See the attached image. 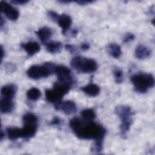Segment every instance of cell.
Here are the masks:
<instances>
[{"label": "cell", "mask_w": 155, "mask_h": 155, "mask_svg": "<svg viewBox=\"0 0 155 155\" xmlns=\"http://www.w3.org/2000/svg\"><path fill=\"white\" fill-rule=\"evenodd\" d=\"M69 125L74 134L81 139L104 140L106 134L105 128L93 120H85L79 117H73Z\"/></svg>", "instance_id": "cell-1"}, {"label": "cell", "mask_w": 155, "mask_h": 155, "mask_svg": "<svg viewBox=\"0 0 155 155\" xmlns=\"http://www.w3.org/2000/svg\"><path fill=\"white\" fill-rule=\"evenodd\" d=\"M115 112L121 122L120 125V136L125 138L133 122L134 112L131 108L127 105L117 106L115 108Z\"/></svg>", "instance_id": "cell-2"}, {"label": "cell", "mask_w": 155, "mask_h": 155, "mask_svg": "<svg viewBox=\"0 0 155 155\" xmlns=\"http://www.w3.org/2000/svg\"><path fill=\"white\" fill-rule=\"evenodd\" d=\"M131 82L136 91L145 93L154 85V78L151 73H137L133 74L130 78Z\"/></svg>", "instance_id": "cell-3"}, {"label": "cell", "mask_w": 155, "mask_h": 155, "mask_svg": "<svg viewBox=\"0 0 155 155\" xmlns=\"http://www.w3.org/2000/svg\"><path fill=\"white\" fill-rule=\"evenodd\" d=\"M72 85L58 81L53 85L51 89H46L45 95L47 101L54 104L61 101L62 97L70 91Z\"/></svg>", "instance_id": "cell-4"}, {"label": "cell", "mask_w": 155, "mask_h": 155, "mask_svg": "<svg viewBox=\"0 0 155 155\" xmlns=\"http://www.w3.org/2000/svg\"><path fill=\"white\" fill-rule=\"evenodd\" d=\"M56 66V64L50 62H44L41 65H33L28 68L27 74L29 78L34 80L47 78L54 73Z\"/></svg>", "instance_id": "cell-5"}, {"label": "cell", "mask_w": 155, "mask_h": 155, "mask_svg": "<svg viewBox=\"0 0 155 155\" xmlns=\"http://www.w3.org/2000/svg\"><path fill=\"white\" fill-rule=\"evenodd\" d=\"M71 67L79 73H91L97 68V64L93 59L75 56L70 61Z\"/></svg>", "instance_id": "cell-6"}, {"label": "cell", "mask_w": 155, "mask_h": 155, "mask_svg": "<svg viewBox=\"0 0 155 155\" xmlns=\"http://www.w3.org/2000/svg\"><path fill=\"white\" fill-rule=\"evenodd\" d=\"M54 74L57 76L59 81L67 82L72 85L75 83L74 78L72 75L70 69L64 65H56Z\"/></svg>", "instance_id": "cell-7"}, {"label": "cell", "mask_w": 155, "mask_h": 155, "mask_svg": "<svg viewBox=\"0 0 155 155\" xmlns=\"http://www.w3.org/2000/svg\"><path fill=\"white\" fill-rule=\"evenodd\" d=\"M0 8L1 12L4 13L8 19L15 21L18 19L19 16V11L9 3L1 1L0 2Z\"/></svg>", "instance_id": "cell-8"}, {"label": "cell", "mask_w": 155, "mask_h": 155, "mask_svg": "<svg viewBox=\"0 0 155 155\" xmlns=\"http://www.w3.org/2000/svg\"><path fill=\"white\" fill-rule=\"evenodd\" d=\"M54 108L57 110L62 111L67 115L73 114L77 111V107L74 102L69 100L64 101H61L55 104Z\"/></svg>", "instance_id": "cell-9"}, {"label": "cell", "mask_w": 155, "mask_h": 155, "mask_svg": "<svg viewBox=\"0 0 155 155\" xmlns=\"http://www.w3.org/2000/svg\"><path fill=\"white\" fill-rule=\"evenodd\" d=\"M56 22L58 24L59 26L62 28V33L64 35H65L67 31L70 28L71 25V18L67 14L58 15Z\"/></svg>", "instance_id": "cell-10"}, {"label": "cell", "mask_w": 155, "mask_h": 155, "mask_svg": "<svg viewBox=\"0 0 155 155\" xmlns=\"http://www.w3.org/2000/svg\"><path fill=\"white\" fill-rule=\"evenodd\" d=\"M22 48L25 50L29 56H32L39 51L41 47L39 44L35 41H30L22 43L21 45Z\"/></svg>", "instance_id": "cell-11"}, {"label": "cell", "mask_w": 155, "mask_h": 155, "mask_svg": "<svg viewBox=\"0 0 155 155\" xmlns=\"http://www.w3.org/2000/svg\"><path fill=\"white\" fill-rule=\"evenodd\" d=\"M151 50L142 44L138 45L134 50L135 57L139 60H143L149 58L151 56Z\"/></svg>", "instance_id": "cell-12"}, {"label": "cell", "mask_w": 155, "mask_h": 155, "mask_svg": "<svg viewBox=\"0 0 155 155\" xmlns=\"http://www.w3.org/2000/svg\"><path fill=\"white\" fill-rule=\"evenodd\" d=\"M15 107L13 99L1 97L0 101V108L2 113L7 114L11 113Z\"/></svg>", "instance_id": "cell-13"}, {"label": "cell", "mask_w": 155, "mask_h": 155, "mask_svg": "<svg viewBox=\"0 0 155 155\" xmlns=\"http://www.w3.org/2000/svg\"><path fill=\"white\" fill-rule=\"evenodd\" d=\"M81 90L85 94L90 97L97 96L101 91L100 87L97 85L93 83H90L82 87Z\"/></svg>", "instance_id": "cell-14"}, {"label": "cell", "mask_w": 155, "mask_h": 155, "mask_svg": "<svg viewBox=\"0 0 155 155\" xmlns=\"http://www.w3.org/2000/svg\"><path fill=\"white\" fill-rule=\"evenodd\" d=\"M36 34L37 35L41 41L45 44L51 38L52 36V31L49 27H43L39 28L38 31H36Z\"/></svg>", "instance_id": "cell-15"}, {"label": "cell", "mask_w": 155, "mask_h": 155, "mask_svg": "<svg viewBox=\"0 0 155 155\" xmlns=\"http://www.w3.org/2000/svg\"><path fill=\"white\" fill-rule=\"evenodd\" d=\"M17 91V87L14 84H8L3 86L1 90L2 97L13 99Z\"/></svg>", "instance_id": "cell-16"}, {"label": "cell", "mask_w": 155, "mask_h": 155, "mask_svg": "<svg viewBox=\"0 0 155 155\" xmlns=\"http://www.w3.org/2000/svg\"><path fill=\"white\" fill-rule=\"evenodd\" d=\"M8 138L12 140H15L19 138H22V129L18 127H8L6 130Z\"/></svg>", "instance_id": "cell-17"}, {"label": "cell", "mask_w": 155, "mask_h": 155, "mask_svg": "<svg viewBox=\"0 0 155 155\" xmlns=\"http://www.w3.org/2000/svg\"><path fill=\"white\" fill-rule=\"evenodd\" d=\"M107 51L109 54L115 59H118L122 54L120 47L116 43H110L107 46Z\"/></svg>", "instance_id": "cell-18"}, {"label": "cell", "mask_w": 155, "mask_h": 155, "mask_svg": "<svg viewBox=\"0 0 155 155\" xmlns=\"http://www.w3.org/2000/svg\"><path fill=\"white\" fill-rule=\"evenodd\" d=\"M62 47V43L59 41H50L45 44L46 50L50 53H56L59 52Z\"/></svg>", "instance_id": "cell-19"}, {"label": "cell", "mask_w": 155, "mask_h": 155, "mask_svg": "<svg viewBox=\"0 0 155 155\" xmlns=\"http://www.w3.org/2000/svg\"><path fill=\"white\" fill-rule=\"evenodd\" d=\"M26 95L27 98L30 101H36L38 100L41 96V92L38 88L36 87H32L27 91Z\"/></svg>", "instance_id": "cell-20"}, {"label": "cell", "mask_w": 155, "mask_h": 155, "mask_svg": "<svg viewBox=\"0 0 155 155\" xmlns=\"http://www.w3.org/2000/svg\"><path fill=\"white\" fill-rule=\"evenodd\" d=\"M81 116L85 120H93L96 117V112L93 108H86L81 111Z\"/></svg>", "instance_id": "cell-21"}, {"label": "cell", "mask_w": 155, "mask_h": 155, "mask_svg": "<svg viewBox=\"0 0 155 155\" xmlns=\"http://www.w3.org/2000/svg\"><path fill=\"white\" fill-rule=\"evenodd\" d=\"M22 122L23 124H38V119L34 113H27L22 117Z\"/></svg>", "instance_id": "cell-22"}, {"label": "cell", "mask_w": 155, "mask_h": 155, "mask_svg": "<svg viewBox=\"0 0 155 155\" xmlns=\"http://www.w3.org/2000/svg\"><path fill=\"white\" fill-rule=\"evenodd\" d=\"M114 81L116 84H121L124 81L123 71L118 67L114 68L113 70Z\"/></svg>", "instance_id": "cell-23"}, {"label": "cell", "mask_w": 155, "mask_h": 155, "mask_svg": "<svg viewBox=\"0 0 155 155\" xmlns=\"http://www.w3.org/2000/svg\"><path fill=\"white\" fill-rule=\"evenodd\" d=\"M91 151L96 153H99L103 150V140H94V143L91 147Z\"/></svg>", "instance_id": "cell-24"}, {"label": "cell", "mask_w": 155, "mask_h": 155, "mask_svg": "<svg viewBox=\"0 0 155 155\" xmlns=\"http://www.w3.org/2000/svg\"><path fill=\"white\" fill-rule=\"evenodd\" d=\"M134 34L131 33H127L125 35V36L123 38V42L124 43H128L130 42L134 39Z\"/></svg>", "instance_id": "cell-25"}, {"label": "cell", "mask_w": 155, "mask_h": 155, "mask_svg": "<svg viewBox=\"0 0 155 155\" xmlns=\"http://www.w3.org/2000/svg\"><path fill=\"white\" fill-rule=\"evenodd\" d=\"M62 122V120L58 117H54L50 122V125L52 126H59Z\"/></svg>", "instance_id": "cell-26"}, {"label": "cell", "mask_w": 155, "mask_h": 155, "mask_svg": "<svg viewBox=\"0 0 155 155\" xmlns=\"http://www.w3.org/2000/svg\"><path fill=\"white\" fill-rule=\"evenodd\" d=\"M58 15L56 12L53 11V10H49L48 11V16H49V18L53 21H56L57 19V18L58 16Z\"/></svg>", "instance_id": "cell-27"}, {"label": "cell", "mask_w": 155, "mask_h": 155, "mask_svg": "<svg viewBox=\"0 0 155 155\" xmlns=\"http://www.w3.org/2000/svg\"><path fill=\"white\" fill-rule=\"evenodd\" d=\"M5 68L8 72H13L16 70L15 65L12 64V63H7L5 65Z\"/></svg>", "instance_id": "cell-28"}, {"label": "cell", "mask_w": 155, "mask_h": 155, "mask_svg": "<svg viewBox=\"0 0 155 155\" xmlns=\"http://www.w3.org/2000/svg\"><path fill=\"white\" fill-rule=\"evenodd\" d=\"M65 49L71 53H74L76 51V48L71 44H66L65 45Z\"/></svg>", "instance_id": "cell-29"}, {"label": "cell", "mask_w": 155, "mask_h": 155, "mask_svg": "<svg viewBox=\"0 0 155 155\" xmlns=\"http://www.w3.org/2000/svg\"><path fill=\"white\" fill-rule=\"evenodd\" d=\"M74 2H75L76 4H78L79 5H87L88 4L93 3L94 2V1H91V0H78V1H75Z\"/></svg>", "instance_id": "cell-30"}, {"label": "cell", "mask_w": 155, "mask_h": 155, "mask_svg": "<svg viewBox=\"0 0 155 155\" xmlns=\"http://www.w3.org/2000/svg\"><path fill=\"white\" fill-rule=\"evenodd\" d=\"M28 2V1L27 0H13L11 1L12 3L16 5H24L27 4Z\"/></svg>", "instance_id": "cell-31"}, {"label": "cell", "mask_w": 155, "mask_h": 155, "mask_svg": "<svg viewBox=\"0 0 155 155\" xmlns=\"http://www.w3.org/2000/svg\"><path fill=\"white\" fill-rule=\"evenodd\" d=\"M80 48L83 51H86L90 48V45L87 42H83L81 44Z\"/></svg>", "instance_id": "cell-32"}, {"label": "cell", "mask_w": 155, "mask_h": 155, "mask_svg": "<svg viewBox=\"0 0 155 155\" xmlns=\"http://www.w3.org/2000/svg\"><path fill=\"white\" fill-rule=\"evenodd\" d=\"M4 54H5V51H4V48H3L2 45H1V62L3 59Z\"/></svg>", "instance_id": "cell-33"}, {"label": "cell", "mask_w": 155, "mask_h": 155, "mask_svg": "<svg viewBox=\"0 0 155 155\" xmlns=\"http://www.w3.org/2000/svg\"><path fill=\"white\" fill-rule=\"evenodd\" d=\"M77 34H78V31H77V30H76V29H74V30H73L71 31V36H73V37L76 36Z\"/></svg>", "instance_id": "cell-34"}, {"label": "cell", "mask_w": 155, "mask_h": 155, "mask_svg": "<svg viewBox=\"0 0 155 155\" xmlns=\"http://www.w3.org/2000/svg\"><path fill=\"white\" fill-rule=\"evenodd\" d=\"M4 136H5V133H4L3 131L1 130V134H0V139H1V140H2L3 139Z\"/></svg>", "instance_id": "cell-35"}, {"label": "cell", "mask_w": 155, "mask_h": 155, "mask_svg": "<svg viewBox=\"0 0 155 155\" xmlns=\"http://www.w3.org/2000/svg\"><path fill=\"white\" fill-rule=\"evenodd\" d=\"M4 24H5V22H4V19H3L2 16H1V28H2V27H3Z\"/></svg>", "instance_id": "cell-36"}]
</instances>
